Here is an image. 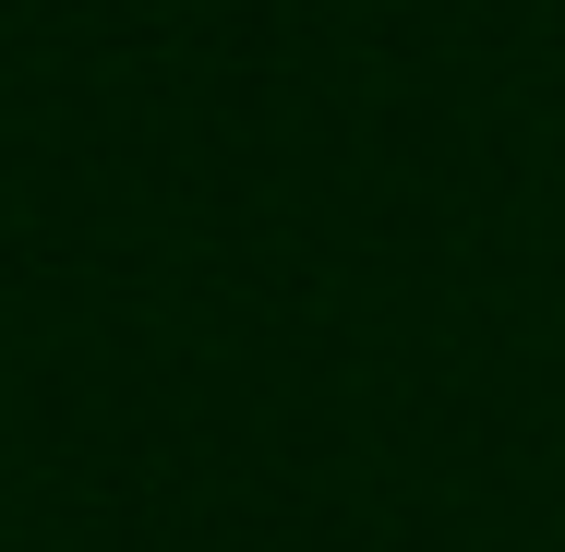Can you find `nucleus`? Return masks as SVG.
I'll list each match as a JSON object with an SVG mask.
<instances>
[]
</instances>
